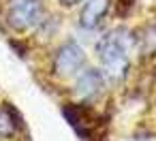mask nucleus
I'll return each mask as SVG.
<instances>
[{
  "mask_svg": "<svg viewBox=\"0 0 156 141\" xmlns=\"http://www.w3.org/2000/svg\"><path fill=\"white\" fill-rule=\"evenodd\" d=\"M135 7V0H118V15L120 17H126Z\"/></svg>",
  "mask_w": 156,
  "mask_h": 141,
  "instance_id": "nucleus-8",
  "label": "nucleus"
},
{
  "mask_svg": "<svg viewBox=\"0 0 156 141\" xmlns=\"http://www.w3.org/2000/svg\"><path fill=\"white\" fill-rule=\"evenodd\" d=\"M130 47H133V37L122 28H115L101 39L96 54H98V60H101L105 73L111 79H120L128 71Z\"/></svg>",
  "mask_w": 156,
  "mask_h": 141,
  "instance_id": "nucleus-1",
  "label": "nucleus"
},
{
  "mask_svg": "<svg viewBox=\"0 0 156 141\" xmlns=\"http://www.w3.org/2000/svg\"><path fill=\"white\" fill-rule=\"evenodd\" d=\"M17 130V113L11 105L0 107V137H11Z\"/></svg>",
  "mask_w": 156,
  "mask_h": 141,
  "instance_id": "nucleus-7",
  "label": "nucleus"
},
{
  "mask_svg": "<svg viewBox=\"0 0 156 141\" xmlns=\"http://www.w3.org/2000/svg\"><path fill=\"white\" fill-rule=\"evenodd\" d=\"M86 62V56H83V49L75 43V41H66L58 51H56V58H54V69L58 75L62 77H71L75 75Z\"/></svg>",
  "mask_w": 156,
  "mask_h": 141,
  "instance_id": "nucleus-3",
  "label": "nucleus"
},
{
  "mask_svg": "<svg viewBox=\"0 0 156 141\" xmlns=\"http://www.w3.org/2000/svg\"><path fill=\"white\" fill-rule=\"evenodd\" d=\"M41 13H43V9H41L39 0H15V2H11L9 24L15 30H26V28H32L34 24H39Z\"/></svg>",
  "mask_w": 156,
  "mask_h": 141,
  "instance_id": "nucleus-4",
  "label": "nucleus"
},
{
  "mask_svg": "<svg viewBox=\"0 0 156 141\" xmlns=\"http://www.w3.org/2000/svg\"><path fill=\"white\" fill-rule=\"evenodd\" d=\"M109 9V0H86V5L81 9V26L83 28H96L101 19L105 17Z\"/></svg>",
  "mask_w": 156,
  "mask_h": 141,
  "instance_id": "nucleus-5",
  "label": "nucleus"
},
{
  "mask_svg": "<svg viewBox=\"0 0 156 141\" xmlns=\"http://www.w3.org/2000/svg\"><path fill=\"white\" fill-rule=\"evenodd\" d=\"M75 90H77V94H79L81 98H92V96H96V94L103 90V77H101V73L94 71V69L83 71V73L79 75V79H77Z\"/></svg>",
  "mask_w": 156,
  "mask_h": 141,
  "instance_id": "nucleus-6",
  "label": "nucleus"
},
{
  "mask_svg": "<svg viewBox=\"0 0 156 141\" xmlns=\"http://www.w3.org/2000/svg\"><path fill=\"white\" fill-rule=\"evenodd\" d=\"M64 5H75V2H79V0H62Z\"/></svg>",
  "mask_w": 156,
  "mask_h": 141,
  "instance_id": "nucleus-9",
  "label": "nucleus"
},
{
  "mask_svg": "<svg viewBox=\"0 0 156 141\" xmlns=\"http://www.w3.org/2000/svg\"><path fill=\"white\" fill-rule=\"evenodd\" d=\"M64 118L69 120V124L75 128L77 135L81 137H94V130L98 128V115L88 107V105H79V103H69L62 109Z\"/></svg>",
  "mask_w": 156,
  "mask_h": 141,
  "instance_id": "nucleus-2",
  "label": "nucleus"
}]
</instances>
